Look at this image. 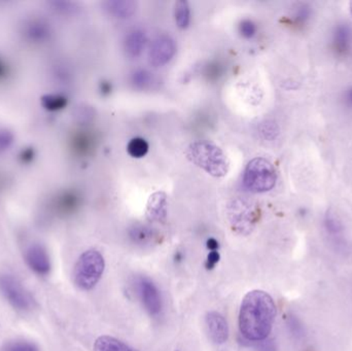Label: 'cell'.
Masks as SVG:
<instances>
[{"label": "cell", "instance_id": "cell-21", "mask_svg": "<svg viewBox=\"0 0 352 351\" xmlns=\"http://www.w3.org/2000/svg\"><path fill=\"white\" fill-rule=\"evenodd\" d=\"M14 133L8 128L0 127V155L8 152L14 144Z\"/></svg>", "mask_w": 352, "mask_h": 351}, {"label": "cell", "instance_id": "cell-4", "mask_svg": "<svg viewBox=\"0 0 352 351\" xmlns=\"http://www.w3.org/2000/svg\"><path fill=\"white\" fill-rule=\"evenodd\" d=\"M276 179L274 166L267 159H252L244 170V187L252 193L270 191L276 183Z\"/></svg>", "mask_w": 352, "mask_h": 351}, {"label": "cell", "instance_id": "cell-12", "mask_svg": "<svg viewBox=\"0 0 352 351\" xmlns=\"http://www.w3.org/2000/svg\"><path fill=\"white\" fill-rule=\"evenodd\" d=\"M168 204L163 192L153 194L146 205V218L151 223H163L166 220Z\"/></svg>", "mask_w": 352, "mask_h": 351}, {"label": "cell", "instance_id": "cell-14", "mask_svg": "<svg viewBox=\"0 0 352 351\" xmlns=\"http://www.w3.org/2000/svg\"><path fill=\"white\" fill-rule=\"evenodd\" d=\"M148 37L142 29H133L128 33L125 39V52L129 57L138 58L146 47Z\"/></svg>", "mask_w": 352, "mask_h": 351}, {"label": "cell", "instance_id": "cell-33", "mask_svg": "<svg viewBox=\"0 0 352 351\" xmlns=\"http://www.w3.org/2000/svg\"><path fill=\"white\" fill-rule=\"evenodd\" d=\"M351 14H352V2H351Z\"/></svg>", "mask_w": 352, "mask_h": 351}, {"label": "cell", "instance_id": "cell-6", "mask_svg": "<svg viewBox=\"0 0 352 351\" xmlns=\"http://www.w3.org/2000/svg\"><path fill=\"white\" fill-rule=\"evenodd\" d=\"M176 53L175 39L168 34L157 36L148 52V61L155 67H161L171 61Z\"/></svg>", "mask_w": 352, "mask_h": 351}, {"label": "cell", "instance_id": "cell-17", "mask_svg": "<svg viewBox=\"0 0 352 351\" xmlns=\"http://www.w3.org/2000/svg\"><path fill=\"white\" fill-rule=\"evenodd\" d=\"M131 82L135 88L146 90L155 84V78L148 70L138 69L131 74Z\"/></svg>", "mask_w": 352, "mask_h": 351}, {"label": "cell", "instance_id": "cell-24", "mask_svg": "<svg viewBox=\"0 0 352 351\" xmlns=\"http://www.w3.org/2000/svg\"><path fill=\"white\" fill-rule=\"evenodd\" d=\"M4 351H38V348L31 342L16 341L8 344Z\"/></svg>", "mask_w": 352, "mask_h": 351}, {"label": "cell", "instance_id": "cell-8", "mask_svg": "<svg viewBox=\"0 0 352 351\" xmlns=\"http://www.w3.org/2000/svg\"><path fill=\"white\" fill-rule=\"evenodd\" d=\"M22 34L29 43L41 45L51 39L53 29L45 18L33 16L25 21L22 26Z\"/></svg>", "mask_w": 352, "mask_h": 351}, {"label": "cell", "instance_id": "cell-11", "mask_svg": "<svg viewBox=\"0 0 352 351\" xmlns=\"http://www.w3.org/2000/svg\"><path fill=\"white\" fill-rule=\"evenodd\" d=\"M207 331L215 344H223L229 339V326L221 313L211 311L205 319Z\"/></svg>", "mask_w": 352, "mask_h": 351}, {"label": "cell", "instance_id": "cell-1", "mask_svg": "<svg viewBox=\"0 0 352 351\" xmlns=\"http://www.w3.org/2000/svg\"><path fill=\"white\" fill-rule=\"evenodd\" d=\"M275 317L276 306L272 297L264 291H252L240 305V333L248 341H264L272 331Z\"/></svg>", "mask_w": 352, "mask_h": 351}, {"label": "cell", "instance_id": "cell-25", "mask_svg": "<svg viewBox=\"0 0 352 351\" xmlns=\"http://www.w3.org/2000/svg\"><path fill=\"white\" fill-rule=\"evenodd\" d=\"M93 117H94V113L90 107L82 105V106H78L76 109V121L80 122V123H89V122L92 121Z\"/></svg>", "mask_w": 352, "mask_h": 351}, {"label": "cell", "instance_id": "cell-29", "mask_svg": "<svg viewBox=\"0 0 352 351\" xmlns=\"http://www.w3.org/2000/svg\"><path fill=\"white\" fill-rule=\"evenodd\" d=\"M111 86L109 82H103L102 84H101V92H102L103 94H109V93H111Z\"/></svg>", "mask_w": 352, "mask_h": 351}, {"label": "cell", "instance_id": "cell-3", "mask_svg": "<svg viewBox=\"0 0 352 351\" xmlns=\"http://www.w3.org/2000/svg\"><path fill=\"white\" fill-rule=\"evenodd\" d=\"M105 269L103 256L96 249L85 251L76 262L74 278L76 286L82 291H90L96 286Z\"/></svg>", "mask_w": 352, "mask_h": 351}, {"label": "cell", "instance_id": "cell-16", "mask_svg": "<svg viewBox=\"0 0 352 351\" xmlns=\"http://www.w3.org/2000/svg\"><path fill=\"white\" fill-rule=\"evenodd\" d=\"M94 351H138L135 348L126 344L125 342L111 337V336H101L97 338L94 343Z\"/></svg>", "mask_w": 352, "mask_h": 351}, {"label": "cell", "instance_id": "cell-27", "mask_svg": "<svg viewBox=\"0 0 352 351\" xmlns=\"http://www.w3.org/2000/svg\"><path fill=\"white\" fill-rule=\"evenodd\" d=\"M217 262H219V253L215 251H211L208 256V261H207L208 264H207V266H208V268H212Z\"/></svg>", "mask_w": 352, "mask_h": 351}, {"label": "cell", "instance_id": "cell-19", "mask_svg": "<svg viewBox=\"0 0 352 351\" xmlns=\"http://www.w3.org/2000/svg\"><path fill=\"white\" fill-rule=\"evenodd\" d=\"M67 98L60 94L45 95L41 98V104L50 111H61L67 105Z\"/></svg>", "mask_w": 352, "mask_h": 351}, {"label": "cell", "instance_id": "cell-18", "mask_svg": "<svg viewBox=\"0 0 352 351\" xmlns=\"http://www.w3.org/2000/svg\"><path fill=\"white\" fill-rule=\"evenodd\" d=\"M175 21L179 28H188L190 22V10L188 3L180 0L175 3Z\"/></svg>", "mask_w": 352, "mask_h": 351}, {"label": "cell", "instance_id": "cell-7", "mask_svg": "<svg viewBox=\"0 0 352 351\" xmlns=\"http://www.w3.org/2000/svg\"><path fill=\"white\" fill-rule=\"evenodd\" d=\"M138 296L148 315L157 317L162 311L163 303L160 291L156 284L148 280L142 278L138 282Z\"/></svg>", "mask_w": 352, "mask_h": 351}, {"label": "cell", "instance_id": "cell-15", "mask_svg": "<svg viewBox=\"0 0 352 351\" xmlns=\"http://www.w3.org/2000/svg\"><path fill=\"white\" fill-rule=\"evenodd\" d=\"M129 237L136 245L150 247L157 240V233L146 225H134L129 229Z\"/></svg>", "mask_w": 352, "mask_h": 351}, {"label": "cell", "instance_id": "cell-23", "mask_svg": "<svg viewBox=\"0 0 352 351\" xmlns=\"http://www.w3.org/2000/svg\"><path fill=\"white\" fill-rule=\"evenodd\" d=\"M349 30L347 27H340L337 30L336 35H335V41H336V45L339 49L344 51L347 49V45L349 43V39H351V35H349Z\"/></svg>", "mask_w": 352, "mask_h": 351}, {"label": "cell", "instance_id": "cell-20", "mask_svg": "<svg viewBox=\"0 0 352 351\" xmlns=\"http://www.w3.org/2000/svg\"><path fill=\"white\" fill-rule=\"evenodd\" d=\"M127 152L133 158H142L148 152V144L146 139L135 137L130 140L127 146Z\"/></svg>", "mask_w": 352, "mask_h": 351}, {"label": "cell", "instance_id": "cell-2", "mask_svg": "<svg viewBox=\"0 0 352 351\" xmlns=\"http://www.w3.org/2000/svg\"><path fill=\"white\" fill-rule=\"evenodd\" d=\"M190 162L214 177H223L229 171V160L223 150L212 142L196 141L186 150Z\"/></svg>", "mask_w": 352, "mask_h": 351}, {"label": "cell", "instance_id": "cell-31", "mask_svg": "<svg viewBox=\"0 0 352 351\" xmlns=\"http://www.w3.org/2000/svg\"><path fill=\"white\" fill-rule=\"evenodd\" d=\"M217 247H219V245H217V240H214V239H209L208 240V247L210 249H212L213 251H215V249H217Z\"/></svg>", "mask_w": 352, "mask_h": 351}, {"label": "cell", "instance_id": "cell-30", "mask_svg": "<svg viewBox=\"0 0 352 351\" xmlns=\"http://www.w3.org/2000/svg\"><path fill=\"white\" fill-rule=\"evenodd\" d=\"M6 66L1 59H0V78H4L6 76Z\"/></svg>", "mask_w": 352, "mask_h": 351}, {"label": "cell", "instance_id": "cell-22", "mask_svg": "<svg viewBox=\"0 0 352 351\" xmlns=\"http://www.w3.org/2000/svg\"><path fill=\"white\" fill-rule=\"evenodd\" d=\"M50 5L52 6V10L58 14H74L78 10L76 4L74 2L69 1H53L50 2Z\"/></svg>", "mask_w": 352, "mask_h": 351}, {"label": "cell", "instance_id": "cell-26", "mask_svg": "<svg viewBox=\"0 0 352 351\" xmlns=\"http://www.w3.org/2000/svg\"><path fill=\"white\" fill-rule=\"evenodd\" d=\"M239 31L240 33H241L242 36L245 37V38H250V37H252L256 34V24L250 20L242 21L239 25Z\"/></svg>", "mask_w": 352, "mask_h": 351}, {"label": "cell", "instance_id": "cell-32", "mask_svg": "<svg viewBox=\"0 0 352 351\" xmlns=\"http://www.w3.org/2000/svg\"><path fill=\"white\" fill-rule=\"evenodd\" d=\"M349 99L352 101V90L351 91V93H349Z\"/></svg>", "mask_w": 352, "mask_h": 351}, {"label": "cell", "instance_id": "cell-9", "mask_svg": "<svg viewBox=\"0 0 352 351\" xmlns=\"http://www.w3.org/2000/svg\"><path fill=\"white\" fill-rule=\"evenodd\" d=\"M231 222L237 230L250 231L254 227L256 218V210L244 199L234 200L231 205Z\"/></svg>", "mask_w": 352, "mask_h": 351}, {"label": "cell", "instance_id": "cell-5", "mask_svg": "<svg viewBox=\"0 0 352 351\" xmlns=\"http://www.w3.org/2000/svg\"><path fill=\"white\" fill-rule=\"evenodd\" d=\"M0 292L14 308L21 311H28L33 308L34 301L32 297L14 276L10 274L0 275Z\"/></svg>", "mask_w": 352, "mask_h": 351}, {"label": "cell", "instance_id": "cell-13", "mask_svg": "<svg viewBox=\"0 0 352 351\" xmlns=\"http://www.w3.org/2000/svg\"><path fill=\"white\" fill-rule=\"evenodd\" d=\"M103 6L107 14L117 19L131 18L138 10V3L132 0H109Z\"/></svg>", "mask_w": 352, "mask_h": 351}, {"label": "cell", "instance_id": "cell-10", "mask_svg": "<svg viewBox=\"0 0 352 351\" xmlns=\"http://www.w3.org/2000/svg\"><path fill=\"white\" fill-rule=\"evenodd\" d=\"M25 259L31 270L38 275H47L51 271L49 253L43 245H30L25 253Z\"/></svg>", "mask_w": 352, "mask_h": 351}, {"label": "cell", "instance_id": "cell-28", "mask_svg": "<svg viewBox=\"0 0 352 351\" xmlns=\"http://www.w3.org/2000/svg\"><path fill=\"white\" fill-rule=\"evenodd\" d=\"M275 128L274 126L271 125V124H265L264 126H263L262 129V133L265 134L266 135V137L271 138V134H272L273 137H274L275 135Z\"/></svg>", "mask_w": 352, "mask_h": 351}]
</instances>
